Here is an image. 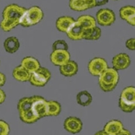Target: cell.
Wrapping results in <instances>:
<instances>
[{"label": "cell", "instance_id": "1", "mask_svg": "<svg viewBox=\"0 0 135 135\" xmlns=\"http://www.w3.org/2000/svg\"><path fill=\"white\" fill-rule=\"evenodd\" d=\"M26 9L16 4H10L6 6L2 12L3 20L0 22V27L5 32L12 30L20 25L22 16L26 12Z\"/></svg>", "mask_w": 135, "mask_h": 135}, {"label": "cell", "instance_id": "2", "mask_svg": "<svg viewBox=\"0 0 135 135\" xmlns=\"http://www.w3.org/2000/svg\"><path fill=\"white\" fill-rule=\"evenodd\" d=\"M32 102L33 96L26 97L20 99L17 105L20 120L26 124H33L39 120L32 112Z\"/></svg>", "mask_w": 135, "mask_h": 135}, {"label": "cell", "instance_id": "3", "mask_svg": "<svg viewBox=\"0 0 135 135\" xmlns=\"http://www.w3.org/2000/svg\"><path fill=\"white\" fill-rule=\"evenodd\" d=\"M119 81V74L114 68H108L99 76V86L105 92L113 91Z\"/></svg>", "mask_w": 135, "mask_h": 135}, {"label": "cell", "instance_id": "4", "mask_svg": "<svg viewBox=\"0 0 135 135\" xmlns=\"http://www.w3.org/2000/svg\"><path fill=\"white\" fill-rule=\"evenodd\" d=\"M119 107L124 112L131 113L135 109V87L127 86L120 94Z\"/></svg>", "mask_w": 135, "mask_h": 135}, {"label": "cell", "instance_id": "5", "mask_svg": "<svg viewBox=\"0 0 135 135\" xmlns=\"http://www.w3.org/2000/svg\"><path fill=\"white\" fill-rule=\"evenodd\" d=\"M43 12L39 7L32 6L26 9L20 19V25L24 27L33 26L40 22L43 18Z\"/></svg>", "mask_w": 135, "mask_h": 135}, {"label": "cell", "instance_id": "6", "mask_svg": "<svg viewBox=\"0 0 135 135\" xmlns=\"http://www.w3.org/2000/svg\"><path fill=\"white\" fill-rule=\"evenodd\" d=\"M51 77V74L47 68L40 67V68L31 74L29 82L33 86L42 87L49 82Z\"/></svg>", "mask_w": 135, "mask_h": 135}, {"label": "cell", "instance_id": "7", "mask_svg": "<svg viewBox=\"0 0 135 135\" xmlns=\"http://www.w3.org/2000/svg\"><path fill=\"white\" fill-rule=\"evenodd\" d=\"M32 112L38 118L47 116V101L38 95H34Z\"/></svg>", "mask_w": 135, "mask_h": 135}, {"label": "cell", "instance_id": "8", "mask_svg": "<svg viewBox=\"0 0 135 135\" xmlns=\"http://www.w3.org/2000/svg\"><path fill=\"white\" fill-rule=\"evenodd\" d=\"M108 68L107 61L101 57L93 58L88 64V70L90 74L95 76H99Z\"/></svg>", "mask_w": 135, "mask_h": 135}, {"label": "cell", "instance_id": "9", "mask_svg": "<svg viewBox=\"0 0 135 135\" xmlns=\"http://www.w3.org/2000/svg\"><path fill=\"white\" fill-rule=\"evenodd\" d=\"M96 20L97 23L101 26H110L115 22V15L112 9L108 8L101 9L97 12Z\"/></svg>", "mask_w": 135, "mask_h": 135}, {"label": "cell", "instance_id": "10", "mask_svg": "<svg viewBox=\"0 0 135 135\" xmlns=\"http://www.w3.org/2000/svg\"><path fill=\"white\" fill-rule=\"evenodd\" d=\"M70 55L68 50L53 51L50 55V60L55 66H61L69 61Z\"/></svg>", "mask_w": 135, "mask_h": 135}, {"label": "cell", "instance_id": "11", "mask_svg": "<svg viewBox=\"0 0 135 135\" xmlns=\"http://www.w3.org/2000/svg\"><path fill=\"white\" fill-rule=\"evenodd\" d=\"M64 126L65 130L70 133L76 134L81 131L83 129V124L79 118L70 116L65 120Z\"/></svg>", "mask_w": 135, "mask_h": 135}, {"label": "cell", "instance_id": "12", "mask_svg": "<svg viewBox=\"0 0 135 135\" xmlns=\"http://www.w3.org/2000/svg\"><path fill=\"white\" fill-rule=\"evenodd\" d=\"M131 58L128 55L121 53L115 55L112 59V65L117 70L126 69L131 64Z\"/></svg>", "mask_w": 135, "mask_h": 135}, {"label": "cell", "instance_id": "13", "mask_svg": "<svg viewBox=\"0 0 135 135\" xmlns=\"http://www.w3.org/2000/svg\"><path fill=\"white\" fill-rule=\"evenodd\" d=\"M84 29L82 27L81 25L78 23L76 20L73 25L71 26L69 30L67 31V34L68 38L73 41H78L83 39Z\"/></svg>", "mask_w": 135, "mask_h": 135}, {"label": "cell", "instance_id": "14", "mask_svg": "<svg viewBox=\"0 0 135 135\" xmlns=\"http://www.w3.org/2000/svg\"><path fill=\"white\" fill-rule=\"evenodd\" d=\"M76 20L72 17L64 16H61L57 18L55 22V26L59 31L62 32H67L73 24L75 22Z\"/></svg>", "mask_w": 135, "mask_h": 135}, {"label": "cell", "instance_id": "15", "mask_svg": "<svg viewBox=\"0 0 135 135\" xmlns=\"http://www.w3.org/2000/svg\"><path fill=\"white\" fill-rule=\"evenodd\" d=\"M78 70V64L74 61H69L60 66V72L65 76H72L75 75Z\"/></svg>", "mask_w": 135, "mask_h": 135}, {"label": "cell", "instance_id": "16", "mask_svg": "<svg viewBox=\"0 0 135 135\" xmlns=\"http://www.w3.org/2000/svg\"><path fill=\"white\" fill-rule=\"evenodd\" d=\"M20 65L25 68L26 70L28 71L31 74L37 71L41 67L39 61L32 57H26L22 59Z\"/></svg>", "mask_w": 135, "mask_h": 135}, {"label": "cell", "instance_id": "17", "mask_svg": "<svg viewBox=\"0 0 135 135\" xmlns=\"http://www.w3.org/2000/svg\"><path fill=\"white\" fill-rule=\"evenodd\" d=\"M124 128L122 123L118 120H113L108 122L103 128V131H105L109 135H116L118 132Z\"/></svg>", "mask_w": 135, "mask_h": 135}, {"label": "cell", "instance_id": "18", "mask_svg": "<svg viewBox=\"0 0 135 135\" xmlns=\"http://www.w3.org/2000/svg\"><path fill=\"white\" fill-rule=\"evenodd\" d=\"M31 74V73L21 65L16 67L12 72L13 77L16 80L20 82L29 81Z\"/></svg>", "mask_w": 135, "mask_h": 135}, {"label": "cell", "instance_id": "19", "mask_svg": "<svg viewBox=\"0 0 135 135\" xmlns=\"http://www.w3.org/2000/svg\"><path fill=\"white\" fill-rule=\"evenodd\" d=\"M5 50L9 54H14L20 48V42L16 37H9L3 43Z\"/></svg>", "mask_w": 135, "mask_h": 135}, {"label": "cell", "instance_id": "20", "mask_svg": "<svg viewBox=\"0 0 135 135\" xmlns=\"http://www.w3.org/2000/svg\"><path fill=\"white\" fill-rule=\"evenodd\" d=\"M84 30L96 26V20L90 15H83L78 17L76 20Z\"/></svg>", "mask_w": 135, "mask_h": 135}, {"label": "cell", "instance_id": "21", "mask_svg": "<svg viewBox=\"0 0 135 135\" xmlns=\"http://www.w3.org/2000/svg\"><path fill=\"white\" fill-rule=\"evenodd\" d=\"M92 95L87 91H83L76 95V101L80 105L86 107L92 103Z\"/></svg>", "mask_w": 135, "mask_h": 135}, {"label": "cell", "instance_id": "22", "mask_svg": "<svg viewBox=\"0 0 135 135\" xmlns=\"http://www.w3.org/2000/svg\"><path fill=\"white\" fill-rule=\"evenodd\" d=\"M101 31L97 26L89 29L84 30L83 39L86 40H97L101 37Z\"/></svg>", "mask_w": 135, "mask_h": 135}, {"label": "cell", "instance_id": "23", "mask_svg": "<svg viewBox=\"0 0 135 135\" xmlns=\"http://www.w3.org/2000/svg\"><path fill=\"white\" fill-rule=\"evenodd\" d=\"M61 110V105L57 101H47V116H57Z\"/></svg>", "mask_w": 135, "mask_h": 135}, {"label": "cell", "instance_id": "24", "mask_svg": "<svg viewBox=\"0 0 135 135\" xmlns=\"http://www.w3.org/2000/svg\"><path fill=\"white\" fill-rule=\"evenodd\" d=\"M69 6L71 9L77 12H82L89 9L86 0H70Z\"/></svg>", "mask_w": 135, "mask_h": 135}, {"label": "cell", "instance_id": "25", "mask_svg": "<svg viewBox=\"0 0 135 135\" xmlns=\"http://www.w3.org/2000/svg\"><path fill=\"white\" fill-rule=\"evenodd\" d=\"M134 14H135V7L131 6L122 7L120 10V18L126 21H127Z\"/></svg>", "mask_w": 135, "mask_h": 135}, {"label": "cell", "instance_id": "26", "mask_svg": "<svg viewBox=\"0 0 135 135\" xmlns=\"http://www.w3.org/2000/svg\"><path fill=\"white\" fill-rule=\"evenodd\" d=\"M53 51L55 50H68V45L64 40L55 41L52 45Z\"/></svg>", "mask_w": 135, "mask_h": 135}, {"label": "cell", "instance_id": "27", "mask_svg": "<svg viewBox=\"0 0 135 135\" xmlns=\"http://www.w3.org/2000/svg\"><path fill=\"white\" fill-rule=\"evenodd\" d=\"M9 133V126L7 122L0 120V135H8Z\"/></svg>", "mask_w": 135, "mask_h": 135}, {"label": "cell", "instance_id": "28", "mask_svg": "<svg viewBox=\"0 0 135 135\" xmlns=\"http://www.w3.org/2000/svg\"><path fill=\"white\" fill-rule=\"evenodd\" d=\"M126 47L130 50H135V38H129L126 42Z\"/></svg>", "mask_w": 135, "mask_h": 135}, {"label": "cell", "instance_id": "29", "mask_svg": "<svg viewBox=\"0 0 135 135\" xmlns=\"http://www.w3.org/2000/svg\"><path fill=\"white\" fill-rule=\"evenodd\" d=\"M6 81V77L2 72H0V86H3Z\"/></svg>", "mask_w": 135, "mask_h": 135}, {"label": "cell", "instance_id": "30", "mask_svg": "<svg viewBox=\"0 0 135 135\" xmlns=\"http://www.w3.org/2000/svg\"><path fill=\"white\" fill-rule=\"evenodd\" d=\"M6 93H5L3 90L0 89V104H2V103H3L4 102L5 100H6Z\"/></svg>", "mask_w": 135, "mask_h": 135}, {"label": "cell", "instance_id": "31", "mask_svg": "<svg viewBox=\"0 0 135 135\" xmlns=\"http://www.w3.org/2000/svg\"><path fill=\"white\" fill-rule=\"evenodd\" d=\"M96 6H101L108 3L109 0H95Z\"/></svg>", "mask_w": 135, "mask_h": 135}, {"label": "cell", "instance_id": "32", "mask_svg": "<svg viewBox=\"0 0 135 135\" xmlns=\"http://www.w3.org/2000/svg\"><path fill=\"white\" fill-rule=\"evenodd\" d=\"M116 135H132V134H131V133L130 131H128V130H126V129L123 128L122 130L118 132Z\"/></svg>", "mask_w": 135, "mask_h": 135}, {"label": "cell", "instance_id": "33", "mask_svg": "<svg viewBox=\"0 0 135 135\" xmlns=\"http://www.w3.org/2000/svg\"><path fill=\"white\" fill-rule=\"evenodd\" d=\"M126 22H127L129 25L135 26V14H134L132 17H131Z\"/></svg>", "mask_w": 135, "mask_h": 135}, {"label": "cell", "instance_id": "34", "mask_svg": "<svg viewBox=\"0 0 135 135\" xmlns=\"http://www.w3.org/2000/svg\"><path fill=\"white\" fill-rule=\"evenodd\" d=\"M94 135H109V134H108L105 131H99L98 132H97Z\"/></svg>", "mask_w": 135, "mask_h": 135}, {"label": "cell", "instance_id": "35", "mask_svg": "<svg viewBox=\"0 0 135 135\" xmlns=\"http://www.w3.org/2000/svg\"><path fill=\"white\" fill-rule=\"evenodd\" d=\"M115 1H118V0H115Z\"/></svg>", "mask_w": 135, "mask_h": 135}]
</instances>
